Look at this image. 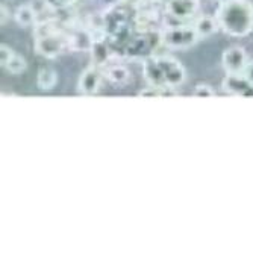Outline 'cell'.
<instances>
[{"mask_svg":"<svg viewBox=\"0 0 253 253\" xmlns=\"http://www.w3.org/2000/svg\"><path fill=\"white\" fill-rule=\"evenodd\" d=\"M215 18L218 28L231 37H246L253 29V5L249 0H223Z\"/></svg>","mask_w":253,"mask_h":253,"instance_id":"obj_1","label":"cell"},{"mask_svg":"<svg viewBox=\"0 0 253 253\" xmlns=\"http://www.w3.org/2000/svg\"><path fill=\"white\" fill-rule=\"evenodd\" d=\"M143 75L149 85L176 88L187 81L183 65L167 55H150L143 61Z\"/></svg>","mask_w":253,"mask_h":253,"instance_id":"obj_2","label":"cell"},{"mask_svg":"<svg viewBox=\"0 0 253 253\" xmlns=\"http://www.w3.org/2000/svg\"><path fill=\"white\" fill-rule=\"evenodd\" d=\"M199 34L194 25H176L159 31V44L173 50L190 49L199 41Z\"/></svg>","mask_w":253,"mask_h":253,"instance_id":"obj_3","label":"cell"},{"mask_svg":"<svg viewBox=\"0 0 253 253\" xmlns=\"http://www.w3.org/2000/svg\"><path fill=\"white\" fill-rule=\"evenodd\" d=\"M67 49H70V45H68V37L59 31L37 35L35 52L44 58L55 59L59 55H62Z\"/></svg>","mask_w":253,"mask_h":253,"instance_id":"obj_4","label":"cell"},{"mask_svg":"<svg viewBox=\"0 0 253 253\" xmlns=\"http://www.w3.org/2000/svg\"><path fill=\"white\" fill-rule=\"evenodd\" d=\"M221 65L227 75H243L247 65V53L240 45H232L223 52Z\"/></svg>","mask_w":253,"mask_h":253,"instance_id":"obj_5","label":"cell"},{"mask_svg":"<svg viewBox=\"0 0 253 253\" xmlns=\"http://www.w3.org/2000/svg\"><path fill=\"white\" fill-rule=\"evenodd\" d=\"M224 93L237 97H253V82L244 75H226L221 82Z\"/></svg>","mask_w":253,"mask_h":253,"instance_id":"obj_6","label":"cell"},{"mask_svg":"<svg viewBox=\"0 0 253 253\" xmlns=\"http://www.w3.org/2000/svg\"><path fill=\"white\" fill-rule=\"evenodd\" d=\"M105 76L100 67H89L81 75L78 88L84 96H94L99 93Z\"/></svg>","mask_w":253,"mask_h":253,"instance_id":"obj_7","label":"cell"},{"mask_svg":"<svg viewBox=\"0 0 253 253\" xmlns=\"http://www.w3.org/2000/svg\"><path fill=\"white\" fill-rule=\"evenodd\" d=\"M167 12L176 20H188L199 9V0H169Z\"/></svg>","mask_w":253,"mask_h":253,"instance_id":"obj_8","label":"cell"},{"mask_svg":"<svg viewBox=\"0 0 253 253\" xmlns=\"http://www.w3.org/2000/svg\"><path fill=\"white\" fill-rule=\"evenodd\" d=\"M105 79L109 81L111 85H116V86H125L130 82L132 75L127 70L126 67L123 65H109V67H100Z\"/></svg>","mask_w":253,"mask_h":253,"instance_id":"obj_9","label":"cell"},{"mask_svg":"<svg viewBox=\"0 0 253 253\" xmlns=\"http://www.w3.org/2000/svg\"><path fill=\"white\" fill-rule=\"evenodd\" d=\"M68 37V45L70 49L78 50V52H89L91 47H93V42L94 38L89 32L85 31H75L72 35H67Z\"/></svg>","mask_w":253,"mask_h":253,"instance_id":"obj_10","label":"cell"},{"mask_svg":"<svg viewBox=\"0 0 253 253\" xmlns=\"http://www.w3.org/2000/svg\"><path fill=\"white\" fill-rule=\"evenodd\" d=\"M194 28L199 34L200 38H206L212 34L217 32L218 28V21L215 17H211V15H203L200 18H197V21L194 23Z\"/></svg>","mask_w":253,"mask_h":253,"instance_id":"obj_11","label":"cell"},{"mask_svg":"<svg viewBox=\"0 0 253 253\" xmlns=\"http://www.w3.org/2000/svg\"><path fill=\"white\" fill-rule=\"evenodd\" d=\"M15 21L21 28H29L37 23V12L31 5H21L15 11Z\"/></svg>","mask_w":253,"mask_h":253,"instance_id":"obj_12","label":"cell"},{"mask_svg":"<svg viewBox=\"0 0 253 253\" xmlns=\"http://www.w3.org/2000/svg\"><path fill=\"white\" fill-rule=\"evenodd\" d=\"M58 84V75L55 70L49 67H44L42 70L38 72V79H37V85L40 89L49 91L52 88H55V85Z\"/></svg>","mask_w":253,"mask_h":253,"instance_id":"obj_13","label":"cell"},{"mask_svg":"<svg viewBox=\"0 0 253 253\" xmlns=\"http://www.w3.org/2000/svg\"><path fill=\"white\" fill-rule=\"evenodd\" d=\"M89 53L93 55V59L99 67H103L111 59V50L103 41H96L94 40L93 47H91Z\"/></svg>","mask_w":253,"mask_h":253,"instance_id":"obj_14","label":"cell"},{"mask_svg":"<svg viewBox=\"0 0 253 253\" xmlns=\"http://www.w3.org/2000/svg\"><path fill=\"white\" fill-rule=\"evenodd\" d=\"M171 96H176V93H173V88L155 86V85H149L147 88L141 89L138 93V97H171Z\"/></svg>","mask_w":253,"mask_h":253,"instance_id":"obj_15","label":"cell"},{"mask_svg":"<svg viewBox=\"0 0 253 253\" xmlns=\"http://www.w3.org/2000/svg\"><path fill=\"white\" fill-rule=\"evenodd\" d=\"M3 68L8 73H11V75H21V73H25L28 70V62H26V59L23 58L21 55L15 53L11 58V61Z\"/></svg>","mask_w":253,"mask_h":253,"instance_id":"obj_16","label":"cell"},{"mask_svg":"<svg viewBox=\"0 0 253 253\" xmlns=\"http://www.w3.org/2000/svg\"><path fill=\"white\" fill-rule=\"evenodd\" d=\"M194 97H214L215 96V91L212 86L206 85V84H200L194 88Z\"/></svg>","mask_w":253,"mask_h":253,"instance_id":"obj_17","label":"cell"},{"mask_svg":"<svg viewBox=\"0 0 253 253\" xmlns=\"http://www.w3.org/2000/svg\"><path fill=\"white\" fill-rule=\"evenodd\" d=\"M14 55H15V52L9 47V45H6V44L0 45V64H2V67H5Z\"/></svg>","mask_w":253,"mask_h":253,"instance_id":"obj_18","label":"cell"},{"mask_svg":"<svg viewBox=\"0 0 253 253\" xmlns=\"http://www.w3.org/2000/svg\"><path fill=\"white\" fill-rule=\"evenodd\" d=\"M243 75H244L249 81H252V82H253V61L247 62V65H246V68H244Z\"/></svg>","mask_w":253,"mask_h":253,"instance_id":"obj_19","label":"cell"},{"mask_svg":"<svg viewBox=\"0 0 253 253\" xmlns=\"http://www.w3.org/2000/svg\"><path fill=\"white\" fill-rule=\"evenodd\" d=\"M0 18H2V25L9 20V12H8V6L6 5H2L0 6Z\"/></svg>","mask_w":253,"mask_h":253,"instance_id":"obj_20","label":"cell"},{"mask_svg":"<svg viewBox=\"0 0 253 253\" xmlns=\"http://www.w3.org/2000/svg\"><path fill=\"white\" fill-rule=\"evenodd\" d=\"M65 2V5H72V3H76V2H79V0H64Z\"/></svg>","mask_w":253,"mask_h":253,"instance_id":"obj_21","label":"cell"},{"mask_svg":"<svg viewBox=\"0 0 253 253\" xmlns=\"http://www.w3.org/2000/svg\"><path fill=\"white\" fill-rule=\"evenodd\" d=\"M220 2H223V0H220Z\"/></svg>","mask_w":253,"mask_h":253,"instance_id":"obj_22","label":"cell"}]
</instances>
